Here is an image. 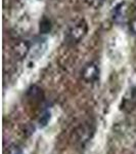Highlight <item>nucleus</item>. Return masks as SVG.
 Instances as JSON below:
<instances>
[{"instance_id":"obj_3","label":"nucleus","mask_w":136,"mask_h":154,"mask_svg":"<svg viewBox=\"0 0 136 154\" xmlns=\"http://www.w3.org/2000/svg\"><path fill=\"white\" fill-rule=\"evenodd\" d=\"M127 14V8H126V3L122 2V3L118 4L114 9V20L119 21V20H124Z\"/></svg>"},{"instance_id":"obj_9","label":"nucleus","mask_w":136,"mask_h":154,"mask_svg":"<svg viewBox=\"0 0 136 154\" xmlns=\"http://www.w3.org/2000/svg\"><path fill=\"white\" fill-rule=\"evenodd\" d=\"M129 30L131 33L136 35V17L129 22Z\"/></svg>"},{"instance_id":"obj_8","label":"nucleus","mask_w":136,"mask_h":154,"mask_svg":"<svg viewBox=\"0 0 136 154\" xmlns=\"http://www.w3.org/2000/svg\"><path fill=\"white\" fill-rule=\"evenodd\" d=\"M7 154H23V152H22V149L19 148V146L12 144V145L9 146L8 150H7Z\"/></svg>"},{"instance_id":"obj_6","label":"nucleus","mask_w":136,"mask_h":154,"mask_svg":"<svg viewBox=\"0 0 136 154\" xmlns=\"http://www.w3.org/2000/svg\"><path fill=\"white\" fill-rule=\"evenodd\" d=\"M50 117H51L50 112H45L41 116V118L39 119V125H40L41 128H44L45 125H47V123L49 122V120H50Z\"/></svg>"},{"instance_id":"obj_2","label":"nucleus","mask_w":136,"mask_h":154,"mask_svg":"<svg viewBox=\"0 0 136 154\" xmlns=\"http://www.w3.org/2000/svg\"><path fill=\"white\" fill-rule=\"evenodd\" d=\"M99 75V69L95 63H88L84 66L82 70V78L84 81L88 83H92L97 80Z\"/></svg>"},{"instance_id":"obj_4","label":"nucleus","mask_w":136,"mask_h":154,"mask_svg":"<svg viewBox=\"0 0 136 154\" xmlns=\"http://www.w3.org/2000/svg\"><path fill=\"white\" fill-rule=\"evenodd\" d=\"M16 54L21 57V58H23V57L26 56L27 53L29 51L28 43H27V42H19L16 48Z\"/></svg>"},{"instance_id":"obj_1","label":"nucleus","mask_w":136,"mask_h":154,"mask_svg":"<svg viewBox=\"0 0 136 154\" xmlns=\"http://www.w3.org/2000/svg\"><path fill=\"white\" fill-rule=\"evenodd\" d=\"M87 24L85 22L77 23L69 30L68 39L73 43H78L79 41H81L85 37L86 33H87Z\"/></svg>"},{"instance_id":"obj_7","label":"nucleus","mask_w":136,"mask_h":154,"mask_svg":"<svg viewBox=\"0 0 136 154\" xmlns=\"http://www.w3.org/2000/svg\"><path fill=\"white\" fill-rule=\"evenodd\" d=\"M105 0H86L87 4L89 6L93 7V8H99L103 5Z\"/></svg>"},{"instance_id":"obj_5","label":"nucleus","mask_w":136,"mask_h":154,"mask_svg":"<svg viewBox=\"0 0 136 154\" xmlns=\"http://www.w3.org/2000/svg\"><path fill=\"white\" fill-rule=\"evenodd\" d=\"M51 29V23L50 21L47 19H43L42 21L40 22V26H39V30H40L41 33L43 34H46L50 31Z\"/></svg>"}]
</instances>
